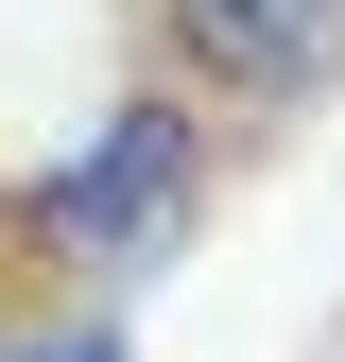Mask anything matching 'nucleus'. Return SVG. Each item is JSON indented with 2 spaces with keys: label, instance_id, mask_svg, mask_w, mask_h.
<instances>
[{
  "label": "nucleus",
  "instance_id": "1",
  "mask_svg": "<svg viewBox=\"0 0 345 362\" xmlns=\"http://www.w3.org/2000/svg\"><path fill=\"white\" fill-rule=\"evenodd\" d=\"M207 156H225V139H207V104L121 86V104L18 190V242L52 259L86 310H121L139 276H172V259H190V224H207Z\"/></svg>",
  "mask_w": 345,
  "mask_h": 362
},
{
  "label": "nucleus",
  "instance_id": "2",
  "mask_svg": "<svg viewBox=\"0 0 345 362\" xmlns=\"http://www.w3.org/2000/svg\"><path fill=\"white\" fill-rule=\"evenodd\" d=\"M156 86L172 104H242V121H276V104H311V86L345 69V0H156Z\"/></svg>",
  "mask_w": 345,
  "mask_h": 362
},
{
  "label": "nucleus",
  "instance_id": "3",
  "mask_svg": "<svg viewBox=\"0 0 345 362\" xmlns=\"http://www.w3.org/2000/svg\"><path fill=\"white\" fill-rule=\"evenodd\" d=\"M0 362H139V310H52V328H0Z\"/></svg>",
  "mask_w": 345,
  "mask_h": 362
}]
</instances>
